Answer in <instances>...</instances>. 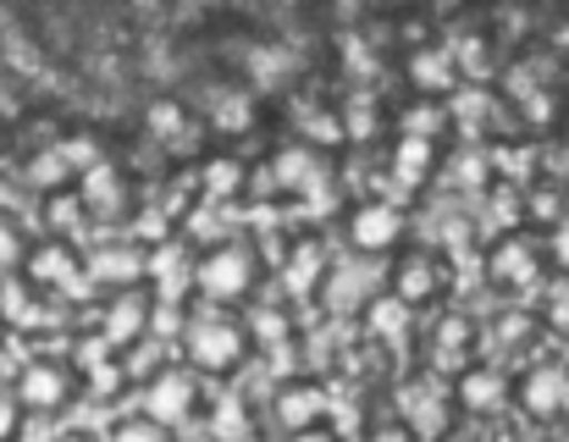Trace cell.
I'll return each mask as SVG.
<instances>
[{"instance_id":"cell-1","label":"cell","mask_w":569,"mask_h":442,"mask_svg":"<svg viewBox=\"0 0 569 442\" xmlns=\"http://www.w3.org/2000/svg\"><path fill=\"white\" fill-rule=\"evenodd\" d=\"M254 277H260V260H254L243 243H232V238L210 243V249L193 260V288H199V299H210V304H238V299H249V293H254Z\"/></svg>"},{"instance_id":"cell-2","label":"cell","mask_w":569,"mask_h":442,"mask_svg":"<svg viewBox=\"0 0 569 442\" xmlns=\"http://www.w3.org/2000/svg\"><path fill=\"white\" fill-rule=\"evenodd\" d=\"M183 354H189L193 371H204V376H232L243 360H249V332L238 327V321H227V315H193L189 327H183Z\"/></svg>"},{"instance_id":"cell-3","label":"cell","mask_w":569,"mask_h":442,"mask_svg":"<svg viewBox=\"0 0 569 442\" xmlns=\"http://www.w3.org/2000/svg\"><path fill=\"white\" fill-rule=\"evenodd\" d=\"M156 310H161V304L144 293V282H139V288L111 293V304L100 310V343H106V349H133V343H144V338H150Z\"/></svg>"},{"instance_id":"cell-4","label":"cell","mask_w":569,"mask_h":442,"mask_svg":"<svg viewBox=\"0 0 569 442\" xmlns=\"http://www.w3.org/2000/svg\"><path fill=\"white\" fill-rule=\"evenodd\" d=\"M144 277H150V249H144V243H100V249L83 260V282L100 288V293L139 288Z\"/></svg>"},{"instance_id":"cell-5","label":"cell","mask_w":569,"mask_h":442,"mask_svg":"<svg viewBox=\"0 0 569 442\" xmlns=\"http://www.w3.org/2000/svg\"><path fill=\"white\" fill-rule=\"evenodd\" d=\"M139 410H144V415H156V421L172 432V426H183L193 410H199V382H193L189 371H178V365H161V371L150 376V388H144Z\"/></svg>"},{"instance_id":"cell-6","label":"cell","mask_w":569,"mask_h":442,"mask_svg":"<svg viewBox=\"0 0 569 442\" xmlns=\"http://www.w3.org/2000/svg\"><path fill=\"white\" fill-rule=\"evenodd\" d=\"M72 388H78L72 371L56 365V360H28L22 376H17V399H22L28 415H56V410H67V404H72Z\"/></svg>"},{"instance_id":"cell-7","label":"cell","mask_w":569,"mask_h":442,"mask_svg":"<svg viewBox=\"0 0 569 442\" xmlns=\"http://www.w3.org/2000/svg\"><path fill=\"white\" fill-rule=\"evenodd\" d=\"M398 238H403V211H398V205L360 200V205L349 211V243H355L360 254H387V249H398Z\"/></svg>"},{"instance_id":"cell-8","label":"cell","mask_w":569,"mask_h":442,"mask_svg":"<svg viewBox=\"0 0 569 442\" xmlns=\"http://www.w3.org/2000/svg\"><path fill=\"white\" fill-rule=\"evenodd\" d=\"M78 277H83V265H78V254H72L61 238H50V243H33V249H28V260H22V282H28L33 293L72 288Z\"/></svg>"},{"instance_id":"cell-9","label":"cell","mask_w":569,"mask_h":442,"mask_svg":"<svg viewBox=\"0 0 569 442\" xmlns=\"http://www.w3.org/2000/svg\"><path fill=\"white\" fill-rule=\"evenodd\" d=\"M321 415H327V388L321 382H288L277 393V421L288 432H316Z\"/></svg>"},{"instance_id":"cell-10","label":"cell","mask_w":569,"mask_h":442,"mask_svg":"<svg viewBox=\"0 0 569 442\" xmlns=\"http://www.w3.org/2000/svg\"><path fill=\"white\" fill-rule=\"evenodd\" d=\"M437 282H442V271H437V260L431 254H403L398 260V271H392V293L415 310V304H426L431 293H437Z\"/></svg>"},{"instance_id":"cell-11","label":"cell","mask_w":569,"mask_h":442,"mask_svg":"<svg viewBox=\"0 0 569 442\" xmlns=\"http://www.w3.org/2000/svg\"><path fill=\"white\" fill-rule=\"evenodd\" d=\"M78 178H83V189H78L83 211H111V205L122 200V178H117V172H106V167L94 172V167H89V172H78Z\"/></svg>"},{"instance_id":"cell-12","label":"cell","mask_w":569,"mask_h":442,"mask_svg":"<svg viewBox=\"0 0 569 442\" xmlns=\"http://www.w3.org/2000/svg\"><path fill=\"white\" fill-rule=\"evenodd\" d=\"M22 260H28V238L22 227L0 211V277H22Z\"/></svg>"},{"instance_id":"cell-13","label":"cell","mask_w":569,"mask_h":442,"mask_svg":"<svg viewBox=\"0 0 569 442\" xmlns=\"http://www.w3.org/2000/svg\"><path fill=\"white\" fill-rule=\"evenodd\" d=\"M498 393H503V382L487 376V371H470V376L459 382V404H465V410H492V404H503Z\"/></svg>"},{"instance_id":"cell-14","label":"cell","mask_w":569,"mask_h":442,"mask_svg":"<svg viewBox=\"0 0 569 442\" xmlns=\"http://www.w3.org/2000/svg\"><path fill=\"white\" fill-rule=\"evenodd\" d=\"M492 277H498V282H526V277H531V249H526V243H503V249L492 254Z\"/></svg>"},{"instance_id":"cell-15","label":"cell","mask_w":569,"mask_h":442,"mask_svg":"<svg viewBox=\"0 0 569 442\" xmlns=\"http://www.w3.org/2000/svg\"><path fill=\"white\" fill-rule=\"evenodd\" d=\"M204 189H210L216 200H221V194H238V189H243V167H238V161H210V167H204Z\"/></svg>"},{"instance_id":"cell-16","label":"cell","mask_w":569,"mask_h":442,"mask_svg":"<svg viewBox=\"0 0 569 442\" xmlns=\"http://www.w3.org/2000/svg\"><path fill=\"white\" fill-rule=\"evenodd\" d=\"M321 271H327V265H321V249H316V243H305V249L293 254L288 282H293V288H310V282H321Z\"/></svg>"},{"instance_id":"cell-17","label":"cell","mask_w":569,"mask_h":442,"mask_svg":"<svg viewBox=\"0 0 569 442\" xmlns=\"http://www.w3.org/2000/svg\"><path fill=\"white\" fill-rule=\"evenodd\" d=\"M28 410H22V399H17V388L11 393H0V438H11V432H28V421H22Z\"/></svg>"},{"instance_id":"cell-18","label":"cell","mask_w":569,"mask_h":442,"mask_svg":"<svg viewBox=\"0 0 569 442\" xmlns=\"http://www.w3.org/2000/svg\"><path fill=\"white\" fill-rule=\"evenodd\" d=\"M0 343H6V315H0Z\"/></svg>"}]
</instances>
